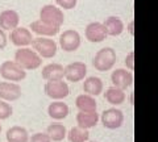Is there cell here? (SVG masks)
<instances>
[{
    "label": "cell",
    "instance_id": "6da1fadb",
    "mask_svg": "<svg viewBox=\"0 0 158 142\" xmlns=\"http://www.w3.org/2000/svg\"><path fill=\"white\" fill-rule=\"evenodd\" d=\"M25 71L37 70L42 65V58L31 47H19L15 53V59Z\"/></svg>",
    "mask_w": 158,
    "mask_h": 142
},
{
    "label": "cell",
    "instance_id": "7a4b0ae2",
    "mask_svg": "<svg viewBox=\"0 0 158 142\" xmlns=\"http://www.w3.org/2000/svg\"><path fill=\"white\" fill-rule=\"evenodd\" d=\"M116 51L112 47H103L100 50H98L92 59V66L96 71L106 72L113 68V66L116 65Z\"/></svg>",
    "mask_w": 158,
    "mask_h": 142
},
{
    "label": "cell",
    "instance_id": "3957f363",
    "mask_svg": "<svg viewBox=\"0 0 158 142\" xmlns=\"http://www.w3.org/2000/svg\"><path fill=\"white\" fill-rule=\"evenodd\" d=\"M0 76L7 82L19 83L27 78V71L16 61H4L0 65Z\"/></svg>",
    "mask_w": 158,
    "mask_h": 142
},
{
    "label": "cell",
    "instance_id": "277c9868",
    "mask_svg": "<svg viewBox=\"0 0 158 142\" xmlns=\"http://www.w3.org/2000/svg\"><path fill=\"white\" fill-rule=\"evenodd\" d=\"M32 49L44 59H52L57 54L58 46L50 37H37L33 38Z\"/></svg>",
    "mask_w": 158,
    "mask_h": 142
},
{
    "label": "cell",
    "instance_id": "5b68a950",
    "mask_svg": "<svg viewBox=\"0 0 158 142\" xmlns=\"http://www.w3.org/2000/svg\"><path fill=\"white\" fill-rule=\"evenodd\" d=\"M40 20L50 24L53 26L61 28L65 22V14L61 8L53 6V4H48V6H44L40 11Z\"/></svg>",
    "mask_w": 158,
    "mask_h": 142
},
{
    "label": "cell",
    "instance_id": "8992f818",
    "mask_svg": "<svg viewBox=\"0 0 158 142\" xmlns=\"http://www.w3.org/2000/svg\"><path fill=\"white\" fill-rule=\"evenodd\" d=\"M44 91L48 97H50L53 101L56 100H63L70 95V88L66 82L62 80H50L45 83Z\"/></svg>",
    "mask_w": 158,
    "mask_h": 142
},
{
    "label": "cell",
    "instance_id": "52a82bcc",
    "mask_svg": "<svg viewBox=\"0 0 158 142\" xmlns=\"http://www.w3.org/2000/svg\"><path fill=\"white\" fill-rule=\"evenodd\" d=\"M81 43H82L81 34L77 30H74V29H67L59 36V46L66 53L77 51L81 47Z\"/></svg>",
    "mask_w": 158,
    "mask_h": 142
},
{
    "label": "cell",
    "instance_id": "ba28073f",
    "mask_svg": "<svg viewBox=\"0 0 158 142\" xmlns=\"http://www.w3.org/2000/svg\"><path fill=\"white\" fill-rule=\"evenodd\" d=\"M102 124L107 129H118L124 122V113L117 109V108H108L106 111H103V113L100 116Z\"/></svg>",
    "mask_w": 158,
    "mask_h": 142
},
{
    "label": "cell",
    "instance_id": "9c48e42d",
    "mask_svg": "<svg viewBox=\"0 0 158 142\" xmlns=\"http://www.w3.org/2000/svg\"><path fill=\"white\" fill-rule=\"evenodd\" d=\"M87 75V66L85 62L77 61L69 63L65 67V79L71 83H78L86 79Z\"/></svg>",
    "mask_w": 158,
    "mask_h": 142
},
{
    "label": "cell",
    "instance_id": "30bf717a",
    "mask_svg": "<svg viewBox=\"0 0 158 142\" xmlns=\"http://www.w3.org/2000/svg\"><path fill=\"white\" fill-rule=\"evenodd\" d=\"M85 36H86V40L88 42L99 43V42H103L106 40L107 36H108V33L106 30L104 24L99 22V21H94V22H90L86 26Z\"/></svg>",
    "mask_w": 158,
    "mask_h": 142
},
{
    "label": "cell",
    "instance_id": "8fae6325",
    "mask_svg": "<svg viewBox=\"0 0 158 142\" xmlns=\"http://www.w3.org/2000/svg\"><path fill=\"white\" fill-rule=\"evenodd\" d=\"M9 40L17 47H28L29 45H32L33 36H32L31 29L24 28V26H17L16 29L11 30Z\"/></svg>",
    "mask_w": 158,
    "mask_h": 142
},
{
    "label": "cell",
    "instance_id": "7c38bea8",
    "mask_svg": "<svg viewBox=\"0 0 158 142\" xmlns=\"http://www.w3.org/2000/svg\"><path fill=\"white\" fill-rule=\"evenodd\" d=\"M111 82L115 87L125 91L133 84V74L128 68H116L111 74Z\"/></svg>",
    "mask_w": 158,
    "mask_h": 142
},
{
    "label": "cell",
    "instance_id": "4fadbf2b",
    "mask_svg": "<svg viewBox=\"0 0 158 142\" xmlns=\"http://www.w3.org/2000/svg\"><path fill=\"white\" fill-rule=\"evenodd\" d=\"M21 97V87L15 82H0V100L16 101Z\"/></svg>",
    "mask_w": 158,
    "mask_h": 142
},
{
    "label": "cell",
    "instance_id": "5bb4252c",
    "mask_svg": "<svg viewBox=\"0 0 158 142\" xmlns=\"http://www.w3.org/2000/svg\"><path fill=\"white\" fill-rule=\"evenodd\" d=\"M31 32L36 33L38 37H54L59 33V28L58 26H53L50 24H48L42 20H36L31 24Z\"/></svg>",
    "mask_w": 158,
    "mask_h": 142
},
{
    "label": "cell",
    "instance_id": "9a60e30c",
    "mask_svg": "<svg viewBox=\"0 0 158 142\" xmlns=\"http://www.w3.org/2000/svg\"><path fill=\"white\" fill-rule=\"evenodd\" d=\"M41 76L46 82L50 80H62L65 78V67L61 63H49V65L42 67Z\"/></svg>",
    "mask_w": 158,
    "mask_h": 142
},
{
    "label": "cell",
    "instance_id": "2e32d148",
    "mask_svg": "<svg viewBox=\"0 0 158 142\" xmlns=\"http://www.w3.org/2000/svg\"><path fill=\"white\" fill-rule=\"evenodd\" d=\"M20 16L13 9H6L0 13V29L3 30H13L19 26Z\"/></svg>",
    "mask_w": 158,
    "mask_h": 142
},
{
    "label": "cell",
    "instance_id": "e0dca14e",
    "mask_svg": "<svg viewBox=\"0 0 158 142\" xmlns=\"http://www.w3.org/2000/svg\"><path fill=\"white\" fill-rule=\"evenodd\" d=\"M69 105L66 103H63L62 100H56L50 103V105L48 107V115L50 119L56 120V121H61L63 119H66L69 116Z\"/></svg>",
    "mask_w": 158,
    "mask_h": 142
},
{
    "label": "cell",
    "instance_id": "ac0fdd59",
    "mask_svg": "<svg viewBox=\"0 0 158 142\" xmlns=\"http://www.w3.org/2000/svg\"><path fill=\"white\" fill-rule=\"evenodd\" d=\"M103 88H104L103 82L100 78H98V76H88L85 79V82H83V92L87 95H91L94 97L100 95L103 92Z\"/></svg>",
    "mask_w": 158,
    "mask_h": 142
},
{
    "label": "cell",
    "instance_id": "d6986e66",
    "mask_svg": "<svg viewBox=\"0 0 158 142\" xmlns=\"http://www.w3.org/2000/svg\"><path fill=\"white\" fill-rule=\"evenodd\" d=\"M99 120H100V116H99L98 112H79L77 115L78 126L85 128V129L95 128L98 125Z\"/></svg>",
    "mask_w": 158,
    "mask_h": 142
},
{
    "label": "cell",
    "instance_id": "ffe728a7",
    "mask_svg": "<svg viewBox=\"0 0 158 142\" xmlns=\"http://www.w3.org/2000/svg\"><path fill=\"white\" fill-rule=\"evenodd\" d=\"M75 105L79 112H96L98 109V103L95 97L87 94L78 95L75 99Z\"/></svg>",
    "mask_w": 158,
    "mask_h": 142
},
{
    "label": "cell",
    "instance_id": "44dd1931",
    "mask_svg": "<svg viewBox=\"0 0 158 142\" xmlns=\"http://www.w3.org/2000/svg\"><path fill=\"white\" fill-rule=\"evenodd\" d=\"M6 138L8 142H29L31 137H29V133L25 128L15 125L7 130Z\"/></svg>",
    "mask_w": 158,
    "mask_h": 142
},
{
    "label": "cell",
    "instance_id": "7402d4cb",
    "mask_svg": "<svg viewBox=\"0 0 158 142\" xmlns=\"http://www.w3.org/2000/svg\"><path fill=\"white\" fill-rule=\"evenodd\" d=\"M106 26V30L108 33V36L116 37L124 32V22L121 21V18H118L116 16H110L106 18V21L103 22Z\"/></svg>",
    "mask_w": 158,
    "mask_h": 142
},
{
    "label": "cell",
    "instance_id": "603a6c76",
    "mask_svg": "<svg viewBox=\"0 0 158 142\" xmlns=\"http://www.w3.org/2000/svg\"><path fill=\"white\" fill-rule=\"evenodd\" d=\"M104 99L112 105H120L125 101L127 95L124 90H120V88L112 86L110 88H107V91L104 92Z\"/></svg>",
    "mask_w": 158,
    "mask_h": 142
},
{
    "label": "cell",
    "instance_id": "cb8c5ba5",
    "mask_svg": "<svg viewBox=\"0 0 158 142\" xmlns=\"http://www.w3.org/2000/svg\"><path fill=\"white\" fill-rule=\"evenodd\" d=\"M46 133L54 142H61L67 137V130L65 128V125L59 124V122H53V124L49 125L46 129Z\"/></svg>",
    "mask_w": 158,
    "mask_h": 142
},
{
    "label": "cell",
    "instance_id": "d4e9b609",
    "mask_svg": "<svg viewBox=\"0 0 158 142\" xmlns=\"http://www.w3.org/2000/svg\"><path fill=\"white\" fill-rule=\"evenodd\" d=\"M67 140L70 142H88L90 132H88V129L81 128L77 125L67 132Z\"/></svg>",
    "mask_w": 158,
    "mask_h": 142
},
{
    "label": "cell",
    "instance_id": "484cf974",
    "mask_svg": "<svg viewBox=\"0 0 158 142\" xmlns=\"http://www.w3.org/2000/svg\"><path fill=\"white\" fill-rule=\"evenodd\" d=\"M13 115V108L8 101L0 100V120H7Z\"/></svg>",
    "mask_w": 158,
    "mask_h": 142
},
{
    "label": "cell",
    "instance_id": "4316f807",
    "mask_svg": "<svg viewBox=\"0 0 158 142\" xmlns=\"http://www.w3.org/2000/svg\"><path fill=\"white\" fill-rule=\"evenodd\" d=\"M57 6H59L63 9H73L77 7L78 0H56Z\"/></svg>",
    "mask_w": 158,
    "mask_h": 142
},
{
    "label": "cell",
    "instance_id": "83f0119b",
    "mask_svg": "<svg viewBox=\"0 0 158 142\" xmlns=\"http://www.w3.org/2000/svg\"><path fill=\"white\" fill-rule=\"evenodd\" d=\"M29 142H52V138L48 133H36L31 137Z\"/></svg>",
    "mask_w": 158,
    "mask_h": 142
},
{
    "label": "cell",
    "instance_id": "f1b7e54d",
    "mask_svg": "<svg viewBox=\"0 0 158 142\" xmlns=\"http://www.w3.org/2000/svg\"><path fill=\"white\" fill-rule=\"evenodd\" d=\"M125 66L129 71L135 70V51H129L125 57Z\"/></svg>",
    "mask_w": 158,
    "mask_h": 142
},
{
    "label": "cell",
    "instance_id": "f546056e",
    "mask_svg": "<svg viewBox=\"0 0 158 142\" xmlns=\"http://www.w3.org/2000/svg\"><path fill=\"white\" fill-rule=\"evenodd\" d=\"M7 43H8V37H7V34H6V30L0 29V50L6 49Z\"/></svg>",
    "mask_w": 158,
    "mask_h": 142
},
{
    "label": "cell",
    "instance_id": "4dcf8cb0",
    "mask_svg": "<svg viewBox=\"0 0 158 142\" xmlns=\"http://www.w3.org/2000/svg\"><path fill=\"white\" fill-rule=\"evenodd\" d=\"M128 32H129L131 36L135 34V21H131L129 22V25H128Z\"/></svg>",
    "mask_w": 158,
    "mask_h": 142
},
{
    "label": "cell",
    "instance_id": "1f68e13d",
    "mask_svg": "<svg viewBox=\"0 0 158 142\" xmlns=\"http://www.w3.org/2000/svg\"><path fill=\"white\" fill-rule=\"evenodd\" d=\"M0 132H2V124H0Z\"/></svg>",
    "mask_w": 158,
    "mask_h": 142
},
{
    "label": "cell",
    "instance_id": "d6a6232c",
    "mask_svg": "<svg viewBox=\"0 0 158 142\" xmlns=\"http://www.w3.org/2000/svg\"><path fill=\"white\" fill-rule=\"evenodd\" d=\"M88 142H96V141H88Z\"/></svg>",
    "mask_w": 158,
    "mask_h": 142
}]
</instances>
